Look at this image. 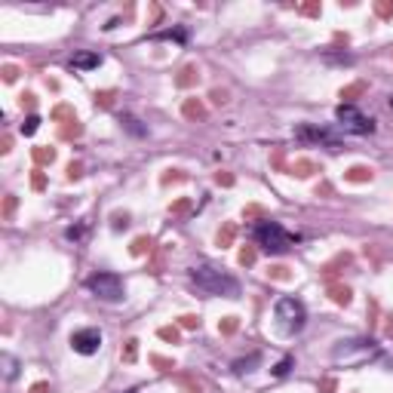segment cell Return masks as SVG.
<instances>
[{"label": "cell", "mask_w": 393, "mask_h": 393, "mask_svg": "<svg viewBox=\"0 0 393 393\" xmlns=\"http://www.w3.org/2000/svg\"><path fill=\"white\" fill-rule=\"evenodd\" d=\"M273 317H277V326L286 335H298L307 323V307L298 298H292V295H283L277 301V307H273Z\"/></svg>", "instance_id": "4"}, {"label": "cell", "mask_w": 393, "mask_h": 393, "mask_svg": "<svg viewBox=\"0 0 393 393\" xmlns=\"http://www.w3.org/2000/svg\"><path fill=\"white\" fill-rule=\"evenodd\" d=\"M335 120H338V126H341L344 133H350V135H369V133H375V120H372V117H366L357 104H341V108L335 111Z\"/></svg>", "instance_id": "6"}, {"label": "cell", "mask_w": 393, "mask_h": 393, "mask_svg": "<svg viewBox=\"0 0 393 393\" xmlns=\"http://www.w3.org/2000/svg\"><path fill=\"white\" fill-rule=\"evenodd\" d=\"M102 65V56L98 52H77L74 58H71V68L74 71H93Z\"/></svg>", "instance_id": "8"}, {"label": "cell", "mask_w": 393, "mask_h": 393, "mask_svg": "<svg viewBox=\"0 0 393 393\" xmlns=\"http://www.w3.org/2000/svg\"><path fill=\"white\" fill-rule=\"evenodd\" d=\"M87 289L96 295L98 301H123V295H126V286H123V277L120 273H111V271H98L93 277L87 280Z\"/></svg>", "instance_id": "5"}, {"label": "cell", "mask_w": 393, "mask_h": 393, "mask_svg": "<svg viewBox=\"0 0 393 393\" xmlns=\"http://www.w3.org/2000/svg\"><path fill=\"white\" fill-rule=\"evenodd\" d=\"M191 283L196 286V292H203V295H225V298H237V295H240L237 280H234L231 273L212 267V265L191 267Z\"/></svg>", "instance_id": "1"}, {"label": "cell", "mask_w": 393, "mask_h": 393, "mask_svg": "<svg viewBox=\"0 0 393 393\" xmlns=\"http://www.w3.org/2000/svg\"><path fill=\"white\" fill-rule=\"evenodd\" d=\"M298 135H301V139H313V142H326V145H329V148H338V142L335 139H332V135L329 133H326V129H298Z\"/></svg>", "instance_id": "9"}, {"label": "cell", "mask_w": 393, "mask_h": 393, "mask_svg": "<svg viewBox=\"0 0 393 393\" xmlns=\"http://www.w3.org/2000/svg\"><path fill=\"white\" fill-rule=\"evenodd\" d=\"M258 363H261V357L252 353V357H246V359H237V363H234V372H237V375H249V372H255Z\"/></svg>", "instance_id": "11"}, {"label": "cell", "mask_w": 393, "mask_h": 393, "mask_svg": "<svg viewBox=\"0 0 393 393\" xmlns=\"http://www.w3.org/2000/svg\"><path fill=\"white\" fill-rule=\"evenodd\" d=\"M375 357H381V347L372 338H347V341H338L332 347V359L338 366H363Z\"/></svg>", "instance_id": "2"}, {"label": "cell", "mask_w": 393, "mask_h": 393, "mask_svg": "<svg viewBox=\"0 0 393 393\" xmlns=\"http://www.w3.org/2000/svg\"><path fill=\"white\" fill-rule=\"evenodd\" d=\"M126 393H135V390H126Z\"/></svg>", "instance_id": "17"}, {"label": "cell", "mask_w": 393, "mask_h": 393, "mask_svg": "<svg viewBox=\"0 0 393 393\" xmlns=\"http://www.w3.org/2000/svg\"><path fill=\"white\" fill-rule=\"evenodd\" d=\"M37 126H41V117H37V114H31L28 120L22 123V135H34V133H37Z\"/></svg>", "instance_id": "14"}, {"label": "cell", "mask_w": 393, "mask_h": 393, "mask_svg": "<svg viewBox=\"0 0 393 393\" xmlns=\"http://www.w3.org/2000/svg\"><path fill=\"white\" fill-rule=\"evenodd\" d=\"M71 347H74V353L93 357V353H98V347H102V332L98 329H77L74 335H71Z\"/></svg>", "instance_id": "7"}, {"label": "cell", "mask_w": 393, "mask_h": 393, "mask_svg": "<svg viewBox=\"0 0 393 393\" xmlns=\"http://www.w3.org/2000/svg\"><path fill=\"white\" fill-rule=\"evenodd\" d=\"M65 237H68V240H74V243H77V240H83V225L68 227V231H65Z\"/></svg>", "instance_id": "16"}, {"label": "cell", "mask_w": 393, "mask_h": 393, "mask_svg": "<svg viewBox=\"0 0 393 393\" xmlns=\"http://www.w3.org/2000/svg\"><path fill=\"white\" fill-rule=\"evenodd\" d=\"M252 237L261 246V252H267V255H286L295 243V237L280 221H261V225H255Z\"/></svg>", "instance_id": "3"}, {"label": "cell", "mask_w": 393, "mask_h": 393, "mask_svg": "<svg viewBox=\"0 0 393 393\" xmlns=\"http://www.w3.org/2000/svg\"><path fill=\"white\" fill-rule=\"evenodd\" d=\"M120 123H123V126H126L133 135H139V139H142V135H148V126H142V120H135L133 114H123Z\"/></svg>", "instance_id": "12"}, {"label": "cell", "mask_w": 393, "mask_h": 393, "mask_svg": "<svg viewBox=\"0 0 393 393\" xmlns=\"http://www.w3.org/2000/svg\"><path fill=\"white\" fill-rule=\"evenodd\" d=\"M292 363H295V359H292V357H286V359H280V363H277V366H273V375H277V378H283V375H289V369H292Z\"/></svg>", "instance_id": "15"}, {"label": "cell", "mask_w": 393, "mask_h": 393, "mask_svg": "<svg viewBox=\"0 0 393 393\" xmlns=\"http://www.w3.org/2000/svg\"><path fill=\"white\" fill-rule=\"evenodd\" d=\"M154 41H175V43H185V41H188V31H160V34H154Z\"/></svg>", "instance_id": "13"}, {"label": "cell", "mask_w": 393, "mask_h": 393, "mask_svg": "<svg viewBox=\"0 0 393 393\" xmlns=\"http://www.w3.org/2000/svg\"><path fill=\"white\" fill-rule=\"evenodd\" d=\"M390 104H393V98H390Z\"/></svg>", "instance_id": "18"}, {"label": "cell", "mask_w": 393, "mask_h": 393, "mask_svg": "<svg viewBox=\"0 0 393 393\" xmlns=\"http://www.w3.org/2000/svg\"><path fill=\"white\" fill-rule=\"evenodd\" d=\"M0 366H3V378H6V381H12V378L19 375V359L12 357V353H3V357H0Z\"/></svg>", "instance_id": "10"}]
</instances>
